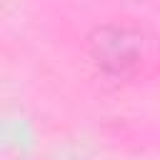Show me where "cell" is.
Wrapping results in <instances>:
<instances>
[{
    "mask_svg": "<svg viewBox=\"0 0 160 160\" xmlns=\"http://www.w3.org/2000/svg\"><path fill=\"white\" fill-rule=\"evenodd\" d=\"M88 52L98 70L110 78H132L148 52L145 35L125 22H105L88 38Z\"/></svg>",
    "mask_w": 160,
    "mask_h": 160,
    "instance_id": "6da1fadb",
    "label": "cell"
}]
</instances>
